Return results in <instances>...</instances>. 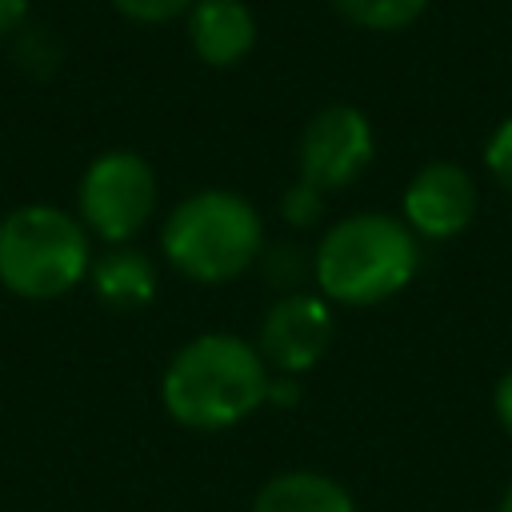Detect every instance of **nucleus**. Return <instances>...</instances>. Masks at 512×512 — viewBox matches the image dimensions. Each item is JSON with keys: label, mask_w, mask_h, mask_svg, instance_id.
<instances>
[{"label": "nucleus", "mask_w": 512, "mask_h": 512, "mask_svg": "<svg viewBox=\"0 0 512 512\" xmlns=\"http://www.w3.org/2000/svg\"><path fill=\"white\" fill-rule=\"evenodd\" d=\"M484 168H488V176H492L504 192H512V120H504V124L488 136V144H484Z\"/></svg>", "instance_id": "14"}, {"label": "nucleus", "mask_w": 512, "mask_h": 512, "mask_svg": "<svg viewBox=\"0 0 512 512\" xmlns=\"http://www.w3.org/2000/svg\"><path fill=\"white\" fill-rule=\"evenodd\" d=\"M280 212H284V220H292V224H312L316 216H320V188H312V184H304V180H296L288 192H284V200H280Z\"/></svg>", "instance_id": "15"}, {"label": "nucleus", "mask_w": 512, "mask_h": 512, "mask_svg": "<svg viewBox=\"0 0 512 512\" xmlns=\"http://www.w3.org/2000/svg\"><path fill=\"white\" fill-rule=\"evenodd\" d=\"M92 284L96 292L116 304V308H136V304H148L152 292H156V272L148 264V256L132 252V248H116L108 252L104 260H96L92 268Z\"/></svg>", "instance_id": "11"}, {"label": "nucleus", "mask_w": 512, "mask_h": 512, "mask_svg": "<svg viewBox=\"0 0 512 512\" xmlns=\"http://www.w3.org/2000/svg\"><path fill=\"white\" fill-rule=\"evenodd\" d=\"M160 244L168 264L188 280L224 284L252 268L264 244V224L240 192L204 188L168 212Z\"/></svg>", "instance_id": "3"}, {"label": "nucleus", "mask_w": 512, "mask_h": 512, "mask_svg": "<svg viewBox=\"0 0 512 512\" xmlns=\"http://www.w3.org/2000/svg\"><path fill=\"white\" fill-rule=\"evenodd\" d=\"M268 380L272 368L256 344L232 332H204L168 360L160 400L176 424L220 432L248 420L268 400Z\"/></svg>", "instance_id": "1"}, {"label": "nucleus", "mask_w": 512, "mask_h": 512, "mask_svg": "<svg viewBox=\"0 0 512 512\" xmlns=\"http://www.w3.org/2000/svg\"><path fill=\"white\" fill-rule=\"evenodd\" d=\"M492 404H496V420L504 424V432L512 436V368L500 376L496 392H492Z\"/></svg>", "instance_id": "16"}, {"label": "nucleus", "mask_w": 512, "mask_h": 512, "mask_svg": "<svg viewBox=\"0 0 512 512\" xmlns=\"http://www.w3.org/2000/svg\"><path fill=\"white\" fill-rule=\"evenodd\" d=\"M476 216V184L460 164L432 160L404 188V224L412 236L448 240L460 236Z\"/></svg>", "instance_id": "8"}, {"label": "nucleus", "mask_w": 512, "mask_h": 512, "mask_svg": "<svg viewBox=\"0 0 512 512\" xmlns=\"http://www.w3.org/2000/svg\"><path fill=\"white\" fill-rule=\"evenodd\" d=\"M332 312L320 296H304V292H292V296H280L264 324H260V356L272 372L280 376H300L308 372L332 344Z\"/></svg>", "instance_id": "7"}, {"label": "nucleus", "mask_w": 512, "mask_h": 512, "mask_svg": "<svg viewBox=\"0 0 512 512\" xmlns=\"http://www.w3.org/2000/svg\"><path fill=\"white\" fill-rule=\"evenodd\" d=\"M28 12V0H0V32H12Z\"/></svg>", "instance_id": "17"}, {"label": "nucleus", "mask_w": 512, "mask_h": 512, "mask_svg": "<svg viewBox=\"0 0 512 512\" xmlns=\"http://www.w3.org/2000/svg\"><path fill=\"white\" fill-rule=\"evenodd\" d=\"M188 40L204 64L232 68L256 44V16L244 0H196L188 12Z\"/></svg>", "instance_id": "9"}, {"label": "nucleus", "mask_w": 512, "mask_h": 512, "mask_svg": "<svg viewBox=\"0 0 512 512\" xmlns=\"http://www.w3.org/2000/svg\"><path fill=\"white\" fill-rule=\"evenodd\" d=\"M196 0H112V8L136 24H164L184 12H192Z\"/></svg>", "instance_id": "13"}, {"label": "nucleus", "mask_w": 512, "mask_h": 512, "mask_svg": "<svg viewBox=\"0 0 512 512\" xmlns=\"http://www.w3.org/2000/svg\"><path fill=\"white\" fill-rule=\"evenodd\" d=\"M496 512H512V484L504 488V500H500V508H496Z\"/></svg>", "instance_id": "18"}, {"label": "nucleus", "mask_w": 512, "mask_h": 512, "mask_svg": "<svg viewBox=\"0 0 512 512\" xmlns=\"http://www.w3.org/2000/svg\"><path fill=\"white\" fill-rule=\"evenodd\" d=\"M92 268L88 232L52 204H24L0 220V284L24 300H56Z\"/></svg>", "instance_id": "4"}, {"label": "nucleus", "mask_w": 512, "mask_h": 512, "mask_svg": "<svg viewBox=\"0 0 512 512\" xmlns=\"http://www.w3.org/2000/svg\"><path fill=\"white\" fill-rule=\"evenodd\" d=\"M372 152H376V140H372L368 116L352 104H328L304 124L300 180L320 192L348 188L372 164Z\"/></svg>", "instance_id": "6"}, {"label": "nucleus", "mask_w": 512, "mask_h": 512, "mask_svg": "<svg viewBox=\"0 0 512 512\" xmlns=\"http://www.w3.org/2000/svg\"><path fill=\"white\" fill-rule=\"evenodd\" d=\"M416 264V236L404 220L384 212H356L324 232L312 272L328 300L368 308L396 296L416 276Z\"/></svg>", "instance_id": "2"}, {"label": "nucleus", "mask_w": 512, "mask_h": 512, "mask_svg": "<svg viewBox=\"0 0 512 512\" xmlns=\"http://www.w3.org/2000/svg\"><path fill=\"white\" fill-rule=\"evenodd\" d=\"M252 512H356V504L344 492V484H336L332 476L292 468V472L272 476L256 492Z\"/></svg>", "instance_id": "10"}, {"label": "nucleus", "mask_w": 512, "mask_h": 512, "mask_svg": "<svg viewBox=\"0 0 512 512\" xmlns=\"http://www.w3.org/2000/svg\"><path fill=\"white\" fill-rule=\"evenodd\" d=\"M156 208L152 164L136 152H104L80 180V220L108 244L132 240Z\"/></svg>", "instance_id": "5"}, {"label": "nucleus", "mask_w": 512, "mask_h": 512, "mask_svg": "<svg viewBox=\"0 0 512 512\" xmlns=\"http://www.w3.org/2000/svg\"><path fill=\"white\" fill-rule=\"evenodd\" d=\"M332 8L356 28L396 32V28H408L428 8V0H332Z\"/></svg>", "instance_id": "12"}]
</instances>
